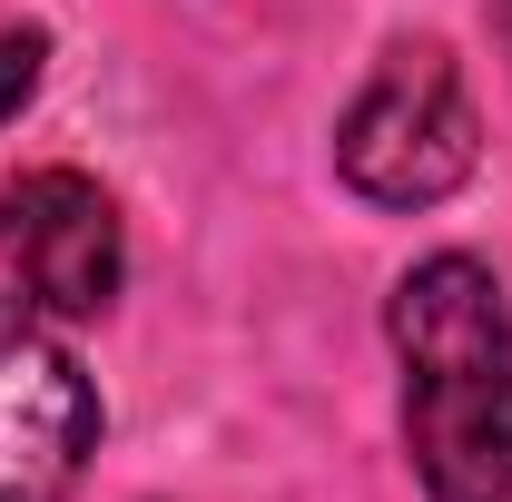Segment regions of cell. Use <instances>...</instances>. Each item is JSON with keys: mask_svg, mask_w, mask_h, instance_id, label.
<instances>
[{"mask_svg": "<svg viewBox=\"0 0 512 502\" xmlns=\"http://www.w3.org/2000/svg\"><path fill=\"white\" fill-rule=\"evenodd\" d=\"M473 158H483V119L444 40H394L355 89V109L335 119V168L375 207H434L473 178Z\"/></svg>", "mask_w": 512, "mask_h": 502, "instance_id": "obj_2", "label": "cell"}, {"mask_svg": "<svg viewBox=\"0 0 512 502\" xmlns=\"http://www.w3.org/2000/svg\"><path fill=\"white\" fill-rule=\"evenodd\" d=\"M0 266L40 315H99L128 276L119 207L79 168H30L0 188Z\"/></svg>", "mask_w": 512, "mask_h": 502, "instance_id": "obj_4", "label": "cell"}, {"mask_svg": "<svg viewBox=\"0 0 512 502\" xmlns=\"http://www.w3.org/2000/svg\"><path fill=\"white\" fill-rule=\"evenodd\" d=\"M404 443L434 502H512V306L483 256H424L394 306Z\"/></svg>", "mask_w": 512, "mask_h": 502, "instance_id": "obj_1", "label": "cell"}, {"mask_svg": "<svg viewBox=\"0 0 512 502\" xmlns=\"http://www.w3.org/2000/svg\"><path fill=\"white\" fill-rule=\"evenodd\" d=\"M503 30H512V0H503Z\"/></svg>", "mask_w": 512, "mask_h": 502, "instance_id": "obj_6", "label": "cell"}, {"mask_svg": "<svg viewBox=\"0 0 512 502\" xmlns=\"http://www.w3.org/2000/svg\"><path fill=\"white\" fill-rule=\"evenodd\" d=\"M99 443V394L30 296H0V502H60Z\"/></svg>", "mask_w": 512, "mask_h": 502, "instance_id": "obj_3", "label": "cell"}, {"mask_svg": "<svg viewBox=\"0 0 512 502\" xmlns=\"http://www.w3.org/2000/svg\"><path fill=\"white\" fill-rule=\"evenodd\" d=\"M40 60H50V30H0V128L30 109V89H40Z\"/></svg>", "mask_w": 512, "mask_h": 502, "instance_id": "obj_5", "label": "cell"}]
</instances>
